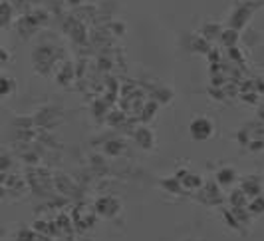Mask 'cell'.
Returning <instances> with one entry per match:
<instances>
[{"instance_id": "6da1fadb", "label": "cell", "mask_w": 264, "mask_h": 241, "mask_svg": "<svg viewBox=\"0 0 264 241\" xmlns=\"http://www.w3.org/2000/svg\"><path fill=\"white\" fill-rule=\"evenodd\" d=\"M12 18V6L8 2H0V26H6Z\"/></svg>"}, {"instance_id": "7a4b0ae2", "label": "cell", "mask_w": 264, "mask_h": 241, "mask_svg": "<svg viewBox=\"0 0 264 241\" xmlns=\"http://www.w3.org/2000/svg\"><path fill=\"white\" fill-rule=\"evenodd\" d=\"M6 60H8V52L0 48V62H6Z\"/></svg>"}]
</instances>
